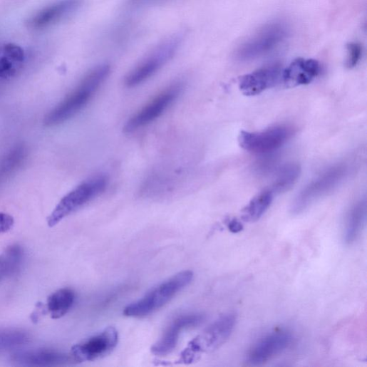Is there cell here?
Returning a JSON list of instances; mask_svg holds the SVG:
<instances>
[{
	"instance_id": "1",
	"label": "cell",
	"mask_w": 367,
	"mask_h": 367,
	"mask_svg": "<svg viewBox=\"0 0 367 367\" xmlns=\"http://www.w3.org/2000/svg\"><path fill=\"white\" fill-rule=\"evenodd\" d=\"M109 73L110 67L108 65H100L92 69L78 86L47 114L44 120L45 125L54 127L74 116L88 103Z\"/></svg>"
},
{
	"instance_id": "2",
	"label": "cell",
	"mask_w": 367,
	"mask_h": 367,
	"mask_svg": "<svg viewBox=\"0 0 367 367\" xmlns=\"http://www.w3.org/2000/svg\"><path fill=\"white\" fill-rule=\"evenodd\" d=\"M193 279V273L185 271L162 282L140 300L124 310L126 316L142 318L150 315L170 302L179 292L187 287Z\"/></svg>"
},
{
	"instance_id": "3",
	"label": "cell",
	"mask_w": 367,
	"mask_h": 367,
	"mask_svg": "<svg viewBox=\"0 0 367 367\" xmlns=\"http://www.w3.org/2000/svg\"><path fill=\"white\" fill-rule=\"evenodd\" d=\"M236 321V315L233 313L220 316L189 343L182 352L179 361L186 364L192 363L203 353L220 348L232 334Z\"/></svg>"
},
{
	"instance_id": "4",
	"label": "cell",
	"mask_w": 367,
	"mask_h": 367,
	"mask_svg": "<svg viewBox=\"0 0 367 367\" xmlns=\"http://www.w3.org/2000/svg\"><path fill=\"white\" fill-rule=\"evenodd\" d=\"M289 35V29L286 23L271 22L243 42L237 48L234 57L241 62L252 61L262 58L281 45Z\"/></svg>"
},
{
	"instance_id": "5",
	"label": "cell",
	"mask_w": 367,
	"mask_h": 367,
	"mask_svg": "<svg viewBox=\"0 0 367 367\" xmlns=\"http://www.w3.org/2000/svg\"><path fill=\"white\" fill-rule=\"evenodd\" d=\"M349 173V167L346 163L335 165L311 181L296 197L291 212L300 214L316 200L326 195L338 187Z\"/></svg>"
},
{
	"instance_id": "6",
	"label": "cell",
	"mask_w": 367,
	"mask_h": 367,
	"mask_svg": "<svg viewBox=\"0 0 367 367\" xmlns=\"http://www.w3.org/2000/svg\"><path fill=\"white\" fill-rule=\"evenodd\" d=\"M107 185L108 179L103 175L91 177L79 185L63 197L55 207L48 217V226H56L64 218L99 196L105 190Z\"/></svg>"
},
{
	"instance_id": "7",
	"label": "cell",
	"mask_w": 367,
	"mask_h": 367,
	"mask_svg": "<svg viewBox=\"0 0 367 367\" xmlns=\"http://www.w3.org/2000/svg\"><path fill=\"white\" fill-rule=\"evenodd\" d=\"M182 38L174 36L156 47L125 78V85L133 88L144 83L157 73L175 55Z\"/></svg>"
},
{
	"instance_id": "8",
	"label": "cell",
	"mask_w": 367,
	"mask_h": 367,
	"mask_svg": "<svg viewBox=\"0 0 367 367\" xmlns=\"http://www.w3.org/2000/svg\"><path fill=\"white\" fill-rule=\"evenodd\" d=\"M182 85L177 83L167 87L136 113L126 124L125 133H133L159 118L178 98Z\"/></svg>"
},
{
	"instance_id": "9",
	"label": "cell",
	"mask_w": 367,
	"mask_h": 367,
	"mask_svg": "<svg viewBox=\"0 0 367 367\" xmlns=\"http://www.w3.org/2000/svg\"><path fill=\"white\" fill-rule=\"evenodd\" d=\"M291 135V130L285 126H276L258 133L242 131L238 137V143L246 151L256 154H269L284 145Z\"/></svg>"
},
{
	"instance_id": "10",
	"label": "cell",
	"mask_w": 367,
	"mask_h": 367,
	"mask_svg": "<svg viewBox=\"0 0 367 367\" xmlns=\"http://www.w3.org/2000/svg\"><path fill=\"white\" fill-rule=\"evenodd\" d=\"M118 342L117 330L109 326L73 346L71 355L76 362L98 360L109 355L115 349Z\"/></svg>"
},
{
	"instance_id": "11",
	"label": "cell",
	"mask_w": 367,
	"mask_h": 367,
	"mask_svg": "<svg viewBox=\"0 0 367 367\" xmlns=\"http://www.w3.org/2000/svg\"><path fill=\"white\" fill-rule=\"evenodd\" d=\"M292 341V334L286 330L269 333L251 348L247 357L248 362L254 366L263 365L285 351Z\"/></svg>"
},
{
	"instance_id": "12",
	"label": "cell",
	"mask_w": 367,
	"mask_h": 367,
	"mask_svg": "<svg viewBox=\"0 0 367 367\" xmlns=\"http://www.w3.org/2000/svg\"><path fill=\"white\" fill-rule=\"evenodd\" d=\"M204 320L205 316L201 314L182 315L176 318L170 323L161 338L153 346L152 353L159 356L171 353L177 345L181 332L200 325Z\"/></svg>"
},
{
	"instance_id": "13",
	"label": "cell",
	"mask_w": 367,
	"mask_h": 367,
	"mask_svg": "<svg viewBox=\"0 0 367 367\" xmlns=\"http://www.w3.org/2000/svg\"><path fill=\"white\" fill-rule=\"evenodd\" d=\"M281 78L279 66H269L240 77L239 88L244 95L254 96L275 86Z\"/></svg>"
},
{
	"instance_id": "14",
	"label": "cell",
	"mask_w": 367,
	"mask_h": 367,
	"mask_svg": "<svg viewBox=\"0 0 367 367\" xmlns=\"http://www.w3.org/2000/svg\"><path fill=\"white\" fill-rule=\"evenodd\" d=\"M11 359L18 365L26 366H53L74 361L71 354L46 348L19 351Z\"/></svg>"
},
{
	"instance_id": "15",
	"label": "cell",
	"mask_w": 367,
	"mask_h": 367,
	"mask_svg": "<svg viewBox=\"0 0 367 367\" xmlns=\"http://www.w3.org/2000/svg\"><path fill=\"white\" fill-rule=\"evenodd\" d=\"M320 63L314 59L297 58L284 71L282 80L289 88L307 85L320 73Z\"/></svg>"
},
{
	"instance_id": "16",
	"label": "cell",
	"mask_w": 367,
	"mask_h": 367,
	"mask_svg": "<svg viewBox=\"0 0 367 367\" xmlns=\"http://www.w3.org/2000/svg\"><path fill=\"white\" fill-rule=\"evenodd\" d=\"M81 4L82 0H61L36 14L30 26L41 29L56 24L75 13Z\"/></svg>"
},
{
	"instance_id": "17",
	"label": "cell",
	"mask_w": 367,
	"mask_h": 367,
	"mask_svg": "<svg viewBox=\"0 0 367 367\" xmlns=\"http://www.w3.org/2000/svg\"><path fill=\"white\" fill-rule=\"evenodd\" d=\"M25 61V53L19 46L9 43L0 46V78L15 76Z\"/></svg>"
},
{
	"instance_id": "18",
	"label": "cell",
	"mask_w": 367,
	"mask_h": 367,
	"mask_svg": "<svg viewBox=\"0 0 367 367\" xmlns=\"http://www.w3.org/2000/svg\"><path fill=\"white\" fill-rule=\"evenodd\" d=\"M366 218V201L365 199L356 202L349 210L344 227L343 238L346 244H353L359 237Z\"/></svg>"
},
{
	"instance_id": "19",
	"label": "cell",
	"mask_w": 367,
	"mask_h": 367,
	"mask_svg": "<svg viewBox=\"0 0 367 367\" xmlns=\"http://www.w3.org/2000/svg\"><path fill=\"white\" fill-rule=\"evenodd\" d=\"M75 294L70 289H61L51 294L47 301V309L53 319L64 316L72 308Z\"/></svg>"
},
{
	"instance_id": "20",
	"label": "cell",
	"mask_w": 367,
	"mask_h": 367,
	"mask_svg": "<svg viewBox=\"0 0 367 367\" xmlns=\"http://www.w3.org/2000/svg\"><path fill=\"white\" fill-rule=\"evenodd\" d=\"M274 200V192L265 190L257 195L242 210V219L248 222L259 220L270 207Z\"/></svg>"
},
{
	"instance_id": "21",
	"label": "cell",
	"mask_w": 367,
	"mask_h": 367,
	"mask_svg": "<svg viewBox=\"0 0 367 367\" xmlns=\"http://www.w3.org/2000/svg\"><path fill=\"white\" fill-rule=\"evenodd\" d=\"M23 250L19 246L8 248L0 255V281L15 274L23 261Z\"/></svg>"
},
{
	"instance_id": "22",
	"label": "cell",
	"mask_w": 367,
	"mask_h": 367,
	"mask_svg": "<svg viewBox=\"0 0 367 367\" xmlns=\"http://www.w3.org/2000/svg\"><path fill=\"white\" fill-rule=\"evenodd\" d=\"M301 175V167L294 163L283 166L276 173L272 191L282 193L289 190L297 182Z\"/></svg>"
},
{
	"instance_id": "23",
	"label": "cell",
	"mask_w": 367,
	"mask_h": 367,
	"mask_svg": "<svg viewBox=\"0 0 367 367\" xmlns=\"http://www.w3.org/2000/svg\"><path fill=\"white\" fill-rule=\"evenodd\" d=\"M31 341L30 334L22 329H0V351L16 348L24 346Z\"/></svg>"
},
{
	"instance_id": "24",
	"label": "cell",
	"mask_w": 367,
	"mask_h": 367,
	"mask_svg": "<svg viewBox=\"0 0 367 367\" xmlns=\"http://www.w3.org/2000/svg\"><path fill=\"white\" fill-rule=\"evenodd\" d=\"M26 157L25 149L22 147L11 150L1 161H0V180L13 172L19 167Z\"/></svg>"
},
{
	"instance_id": "25",
	"label": "cell",
	"mask_w": 367,
	"mask_h": 367,
	"mask_svg": "<svg viewBox=\"0 0 367 367\" xmlns=\"http://www.w3.org/2000/svg\"><path fill=\"white\" fill-rule=\"evenodd\" d=\"M362 47L359 43H351L347 46L346 66L353 68L359 63L362 56Z\"/></svg>"
},
{
	"instance_id": "26",
	"label": "cell",
	"mask_w": 367,
	"mask_h": 367,
	"mask_svg": "<svg viewBox=\"0 0 367 367\" xmlns=\"http://www.w3.org/2000/svg\"><path fill=\"white\" fill-rule=\"evenodd\" d=\"M14 225V217L4 212H0V234L11 230Z\"/></svg>"
},
{
	"instance_id": "27",
	"label": "cell",
	"mask_w": 367,
	"mask_h": 367,
	"mask_svg": "<svg viewBox=\"0 0 367 367\" xmlns=\"http://www.w3.org/2000/svg\"><path fill=\"white\" fill-rule=\"evenodd\" d=\"M227 227L229 230L232 233H238L243 229L242 223L237 219H231L228 222Z\"/></svg>"
},
{
	"instance_id": "28",
	"label": "cell",
	"mask_w": 367,
	"mask_h": 367,
	"mask_svg": "<svg viewBox=\"0 0 367 367\" xmlns=\"http://www.w3.org/2000/svg\"><path fill=\"white\" fill-rule=\"evenodd\" d=\"M161 1V0H130V4L135 6L150 5Z\"/></svg>"
}]
</instances>
